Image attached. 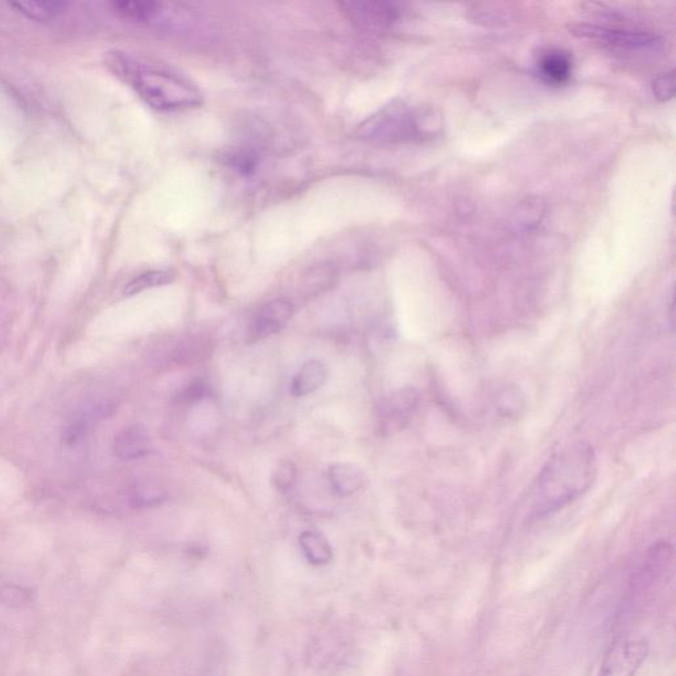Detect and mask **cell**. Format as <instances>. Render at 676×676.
Segmentation results:
<instances>
[{"mask_svg":"<svg viewBox=\"0 0 676 676\" xmlns=\"http://www.w3.org/2000/svg\"><path fill=\"white\" fill-rule=\"evenodd\" d=\"M597 476V457L591 445L575 443L555 453L529 494L531 519L551 517L584 496Z\"/></svg>","mask_w":676,"mask_h":676,"instance_id":"1","label":"cell"},{"mask_svg":"<svg viewBox=\"0 0 676 676\" xmlns=\"http://www.w3.org/2000/svg\"><path fill=\"white\" fill-rule=\"evenodd\" d=\"M106 67L138 93L151 109L181 111L203 105L195 82L172 69L150 67L123 52H109Z\"/></svg>","mask_w":676,"mask_h":676,"instance_id":"2","label":"cell"},{"mask_svg":"<svg viewBox=\"0 0 676 676\" xmlns=\"http://www.w3.org/2000/svg\"><path fill=\"white\" fill-rule=\"evenodd\" d=\"M357 135L373 142L393 143L412 138H423L424 111L415 113L402 101H394L366 119L358 127Z\"/></svg>","mask_w":676,"mask_h":676,"instance_id":"3","label":"cell"},{"mask_svg":"<svg viewBox=\"0 0 676 676\" xmlns=\"http://www.w3.org/2000/svg\"><path fill=\"white\" fill-rule=\"evenodd\" d=\"M570 32L580 39L596 41L597 44L622 55L655 53L663 45L662 37L649 31L617 30L593 24H575L570 27Z\"/></svg>","mask_w":676,"mask_h":676,"instance_id":"4","label":"cell"},{"mask_svg":"<svg viewBox=\"0 0 676 676\" xmlns=\"http://www.w3.org/2000/svg\"><path fill=\"white\" fill-rule=\"evenodd\" d=\"M674 562V550L670 543L658 542L647 552L645 560L633 576L632 591H630V604H642L670 574Z\"/></svg>","mask_w":676,"mask_h":676,"instance_id":"5","label":"cell"},{"mask_svg":"<svg viewBox=\"0 0 676 676\" xmlns=\"http://www.w3.org/2000/svg\"><path fill=\"white\" fill-rule=\"evenodd\" d=\"M342 14L353 26L372 34L389 31L401 19V7L397 3L377 2H342Z\"/></svg>","mask_w":676,"mask_h":676,"instance_id":"6","label":"cell"},{"mask_svg":"<svg viewBox=\"0 0 676 676\" xmlns=\"http://www.w3.org/2000/svg\"><path fill=\"white\" fill-rule=\"evenodd\" d=\"M649 654L645 638H621L610 646L597 676H636Z\"/></svg>","mask_w":676,"mask_h":676,"instance_id":"7","label":"cell"},{"mask_svg":"<svg viewBox=\"0 0 676 676\" xmlns=\"http://www.w3.org/2000/svg\"><path fill=\"white\" fill-rule=\"evenodd\" d=\"M114 11L122 18L136 23L150 24L152 27L177 28L185 22L183 12L176 6L156 2H117Z\"/></svg>","mask_w":676,"mask_h":676,"instance_id":"8","label":"cell"},{"mask_svg":"<svg viewBox=\"0 0 676 676\" xmlns=\"http://www.w3.org/2000/svg\"><path fill=\"white\" fill-rule=\"evenodd\" d=\"M213 349V342L205 336L177 338L160 352V364L169 368H189L209 360Z\"/></svg>","mask_w":676,"mask_h":676,"instance_id":"9","label":"cell"},{"mask_svg":"<svg viewBox=\"0 0 676 676\" xmlns=\"http://www.w3.org/2000/svg\"><path fill=\"white\" fill-rule=\"evenodd\" d=\"M419 393L412 387L399 390L379 407V420L386 432L402 428L419 406Z\"/></svg>","mask_w":676,"mask_h":676,"instance_id":"10","label":"cell"},{"mask_svg":"<svg viewBox=\"0 0 676 676\" xmlns=\"http://www.w3.org/2000/svg\"><path fill=\"white\" fill-rule=\"evenodd\" d=\"M292 315H294V305L287 300H274L266 304L251 324V338L257 341L275 335L287 324Z\"/></svg>","mask_w":676,"mask_h":676,"instance_id":"11","label":"cell"},{"mask_svg":"<svg viewBox=\"0 0 676 676\" xmlns=\"http://www.w3.org/2000/svg\"><path fill=\"white\" fill-rule=\"evenodd\" d=\"M115 456L121 460H138L151 452V438L142 424L126 427L115 436L113 445Z\"/></svg>","mask_w":676,"mask_h":676,"instance_id":"12","label":"cell"},{"mask_svg":"<svg viewBox=\"0 0 676 676\" xmlns=\"http://www.w3.org/2000/svg\"><path fill=\"white\" fill-rule=\"evenodd\" d=\"M537 65L541 76L550 84L563 85L570 80L572 57L563 49L548 48L541 52Z\"/></svg>","mask_w":676,"mask_h":676,"instance_id":"13","label":"cell"},{"mask_svg":"<svg viewBox=\"0 0 676 676\" xmlns=\"http://www.w3.org/2000/svg\"><path fill=\"white\" fill-rule=\"evenodd\" d=\"M329 481L338 496H352L364 486L365 474L357 465L336 463L329 468Z\"/></svg>","mask_w":676,"mask_h":676,"instance_id":"14","label":"cell"},{"mask_svg":"<svg viewBox=\"0 0 676 676\" xmlns=\"http://www.w3.org/2000/svg\"><path fill=\"white\" fill-rule=\"evenodd\" d=\"M327 368L323 362L308 361L303 368L296 374L294 381H292L291 391L295 397L302 398L307 395L315 393L321 386L324 385L327 379Z\"/></svg>","mask_w":676,"mask_h":676,"instance_id":"15","label":"cell"},{"mask_svg":"<svg viewBox=\"0 0 676 676\" xmlns=\"http://www.w3.org/2000/svg\"><path fill=\"white\" fill-rule=\"evenodd\" d=\"M305 559L313 566H325L333 560V548L323 534L316 531H304L299 538Z\"/></svg>","mask_w":676,"mask_h":676,"instance_id":"16","label":"cell"},{"mask_svg":"<svg viewBox=\"0 0 676 676\" xmlns=\"http://www.w3.org/2000/svg\"><path fill=\"white\" fill-rule=\"evenodd\" d=\"M11 7H14L16 11L28 19L36 20V22H49V20H55L57 16L63 14L67 4L40 0V2L12 3Z\"/></svg>","mask_w":676,"mask_h":676,"instance_id":"17","label":"cell"},{"mask_svg":"<svg viewBox=\"0 0 676 676\" xmlns=\"http://www.w3.org/2000/svg\"><path fill=\"white\" fill-rule=\"evenodd\" d=\"M175 280V274L167 270H155L144 272V274L136 276L131 280L125 288L126 295H136L140 292L151 290V288L167 286Z\"/></svg>","mask_w":676,"mask_h":676,"instance_id":"18","label":"cell"},{"mask_svg":"<svg viewBox=\"0 0 676 676\" xmlns=\"http://www.w3.org/2000/svg\"><path fill=\"white\" fill-rule=\"evenodd\" d=\"M544 216V203L541 199H527L518 206L513 224L518 229L531 230L541 224Z\"/></svg>","mask_w":676,"mask_h":676,"instance_id":"19","label":"cell"},{"mask_svg":"<svg viewBox=\"0 0 676 676\" xmlns=\"http://www.w3.org/2000/svg\"><path fill=\"white\" fill-rule=\"evenodd\" d=\"M210 393L209 385L204 381V379H195V381L189 382L183 390L180 391V394L177 395V401L181 405H195L203 401L208 397Z\"/></svg>","mask_w":676,"mask_h":676,"instance_id":"20","label":"cell"},{"mask_svg":"<svg viewBox=\"0 0 676 676\" xmlns=\"http://www.w3.org/2000/svg\"><path fill=\"white\" fill-rule=\"evenodd\" d=\"M31 600V592L19 585L7 584L0 587V603L8 607H22Z\"/></svg>","mask_w":676,"mask_h":676,"instance_id":"21","label":"cell"},{"mask_svg":"<svg viewBox=\"0 0 676 676\" xmlns=\"http://www.w3.org/2000/svg\"><path fill=\"white\" fill-rule=\"evenodd\" d=\"M296 476H298V472H296L295 464L291 463V461H283L275 469L272 482H274V486L279 492L286 493L294 486Z\"/></svg>","mask_w":676,"mask_h":676,"instance_id":"22","label":"cell"},{"mask_svg":"<svg viewBox=\"0 0 676 676\" xmlns=\"http://www.w3.org/2000/svg\"><path fill=\"white\" fill-rule=\"evenodd\" d=\"M653 92L657 100L661 102H669L675 97V70L662 73L661 76L653 82Z\"/></svg>","mask_w":676,"mask_h":676,"instance_id":"23","label":"cell"},{"mask_svg":"<svg viewBox=\"0 0 676 676\" xmlns=\"http://www.w3.org/2000/svg\"><path fill=\"white\" fill-rule=\"evenodd\" d=\"M166 500V493L156 488H142L134 493V502L139 506H154Z\"/></svg>","mask_w":676,"mask_h":676,"instance_id":"24","label":"cell"}]
</instances>
